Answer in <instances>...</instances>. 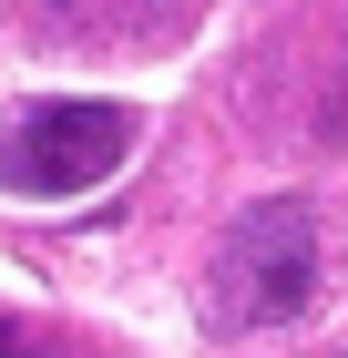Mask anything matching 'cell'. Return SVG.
I'll use <instances>...</instances> for the list:
<instances>
[{
  "label": "cell",
  "mask_w": 348,
  "mask_h": 358,
  "mask_svg": "<svg viewBox=\"0 0 348 358\" xmlns=\"http://www.w3.org/2000/svg\"><path fill=\"white\" fill-rule=\"evenodd\" d=\"M318 276H328V236L297 194L246 205L215 246V328H287V317H307Z\"/></svg>",
  "instance_id": "1"
},
{
  "label": "cell",
  "mask_w": 348,
  "mask_h": 358,
  "mask_svg": "<svg viewBox=\"0 0 348 358\" xmlns=\"http://www.w3.org/2000/svg\"><path fill=\"white\" fill-rule=\"evenodd\" d=\"M134 154V103H21L0 113V185L11 194H92Z\"/></svg>",
  "instance_id": "2"
},
{
  "label": "cell",
  "mask_w": 348,
  "mask_h": 358,
  "mask_svg": "<svg viewBox=\"0 0 348 358\" xmlns=\"http://www.w3.org/2000/svg\"><path fill=\"white\" fill-rule=\"evenodd\" d=\"M328 134L348 143V72H338V92H328Z\"/></svg>",
  "instance_id": "3"
}]
</instances>
